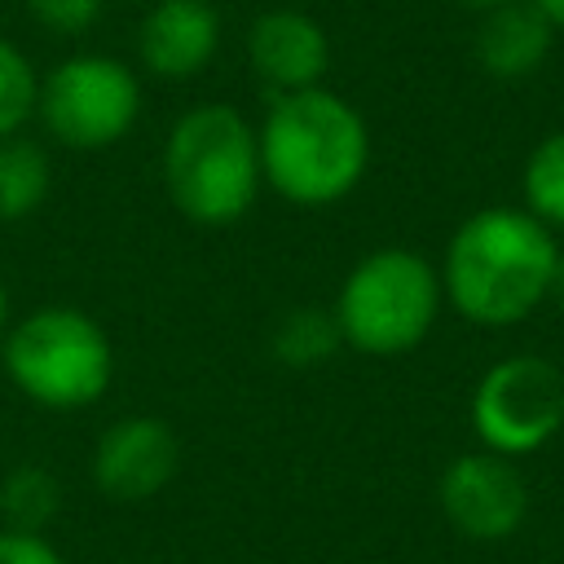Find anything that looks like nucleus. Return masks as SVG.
<instances>
[{
	"label": "nucleus",
	"instance_id": "obj_1",
	"mask_svg": "<svg viewBox=\"0 0 564 564\" xmlns=\"http://www.w3.org/2000/svg\"><path fill=\"white\" fill-rule=\"evenodd\" d=\"M560 242L524 207L471 212L441 260V291L471 326H516L551 300Z\"/></svg>",
	"mask_w": 564,
	"mask_h": 564
},
{
	"label": "nucleus",
	"instance_id": "obj_2",
	"mask_svg": "<svg viewBox=\"0 0 564 564\" xmlns=\"http://www.w3.org/2000/svg\"><path fill=\"white\" fill-rule=\"evenodd\" d=\"M256 137L264 181L295 207H326L348 198L370 163L366 119L322 84L273 97Z\"/></svg>",
	"mask_w": 564,
	"mask_h": 564
},
{
	"label": "nucleus",
	"instance_id": "obj_3",
	"mask_svg": "<svg viewBox=\"0 0 564 564\" xmlns=\"http://www.w3.org/2000/svg\"><path fill=\"white\" fill-rule=\"evenodd\" d=\"M260 137L225 101L185 110L163 141V189L194 225H234L256 203Z\"/></svg>",
	"mask_w": 564,
	"mask_h": 564
},
{
	"label": "nucleus",
	"instance_id": "obj_4",
	"mask_svg": "<svg viewBox=\"0 0 564 564\" xmlns=\"http://www.w3.org/2000/svg\"><path fill=\"white\" fill-rule=\"evenodd\" d=\"M441 300V269L432 260L410 247H379L348 269L330 313L357 352L401 357L427 339Z\"/></svg>",
	"mask_w": 564,
	"mask_h": 564
},
{
	"label": "nucleus",
	"instance_id": "obj_5",
	"mask_svg": "<svg viewBox=\"0 0 564 564\" xmlns=\"http://www.w3.org/2000/svg\"><path fill=\"white\" fill-rule=\"evenodd\" d=\"M4 370L22 397L48 410H79L110 388L115 352L88 313L48 304L26 313L4 335Z\"/></svg>",
	"mask_w": 564,
	"mask_h": 564
},
{
	"label": "nucleus",
	"instance_id": "obj_6",
	"mask_svg": "<svg viewBox=\"0 0 564 564\" xmlns=\"http://www.w3.org/2000/svg\"><path fill=\"white\" fill-rule=\"evenodd\" d=\"M564 427V370L546 357L516 352L494 361L471 392V432L480 449L524 458Z\"/></svg>",
	"mask_w": 564,
	"mask_h": 564
},
{
	"label": "nucleus",
	"instance_id": "obj_7",
	"mask_svg": "<svg viewBox=\"0 0 564 564\" xmlns=\"http://www.w3.org/2000/svg\"><path fill=\"white\" fill-rule=\"evenodd\" d=\"M40 119L70 150H101L128 137L141 115V84L119 57L79 53L40 79Z\"/></svg>",
	"mask_w": 564,
	"mask_h": 564
},
{
	"label": "nucleus",
	"instance_id": "obj_8",
	"mask_svg": "<svg viewBox=\"0 0 564 564\" xmlns=\"http://www.w3.org/2000/svg\"><path fill=\"white\" fill-rule=\"evenodd\" d=\"M436 498H441L445 520L471 542H502L529 516V485L516 458H502L489 449L458 454L441 471Z\"/></svg>",
	"mask_w": 564,
	"mask_h": 564
},
{
	"label": "nucleus",
	"instance_id": "obj_9",
	"mask_svg": "<svg viewBox=\"0 0 564 564\" xmlns=\"http://www.w3.org/2000/svg\"><path fill=\"white\" fill-rule=\"evenodd\" d=\"M181 467L176 432L154 414H128L110 423L93 449V480L115 502L154 498Z\"/></svg>",
	"mask_w": 564,
	"mask_h": 564
},
{
	"label": "nucleus",
	"instance_id": "obj_10",
	"mask_svg": "<svg viewBox=\"0 0 564 564\" xmlns=\"http://www.w3.org/2000/svg\"><path fill=\"white\" fill-rule=\"evenodd\" d=\"M247 57L256 75L282 97L300 88H317L330 66V40L326 31L300 13V9H269L256 18L247 35Z\"/></svg>",
	"mask_w": 564,
	"mask_h": 564
},
{
	"label": "nucleus",
	"instance_id": "obj_11",
	"mask_svg": "<svg viewBox=\"0 0 564 564\" xmlns=\"http://www.w3.org/2000/svg\"><path fill=\"white\" fill-rule=\"evenodd\" d=\"M220 44V13L207 0H159L141 31H137V53L145 70L159 79H189L198 75Z\"/></svg>",
	"mask_w": 564,
	"mask_h": 564
},
{
	"label": "nucleus",
	"instance_id": "obj_12",
	"mask_svg": "<svg viewBox=\"0 0 564 564\" xmlns=\"http://www.w3.org/2000/svg\"><path fill=\"white\" fill-rule=\"evenodd\" d=\"M551 44H555V26L529 0H511L480 13L471 48L494 79H524L546 62Z\"/></svg>",
	"mask_w": 564,
	"mask_h": 564
},
{
	"label": "nucleus",
	"instance_id": "obj_13",
	"mask_svg": "<svg viewBox=\"0 0 564 564\" xmlns=\"http://www.w3.org/2000/svg\"><path fill=\"white\" fill-rule=\"evenodd\" d=\"M48 176H53L48 159L35 141L4 137L0 141V220L31 216L48 194Z\"/></svg>",
	"mask_w": 564,
	"mask_h": 564
},
{
	"label": "nucleus",
	"instance_id": "obj_14",
	"mask_svg": "<svg viewBox=\"0 0 564 564\" xmlns=\"http://www.w3.org/2000/svg\"><path fill=\"white\" fill-rule=\"evenodd\" d=\"M524 212L538 216L551 234L564 229V128L542 137L524 159Z\"/></svg>",
	"mask_w": 564,
	"mask_h": 564
},
{
	"label": "nucleus",
	"instance_id": "obj_15",
	"mask_svg": "<svg viewBox=\"0 0 564 564\" xmlns=\"http://www.w3.org/2000/svg\"><path fill=\"white\" fill-rule=\"evenodd\" d=\"M0 511L9 529L18 533H40L53 511H57V480L44 467H18L0 485Z\"/></svg>",
	"mask_w": 564,
	"mask_h": 564
},
{
	"label": "nucleus",
	"instance_id": "obj_16",
	"mask_svg": "<svg viewBox=\"0 0 564 564\" xmlns=\"http://www.w3.org/2000/svg\"><path fill=\"white\" fill-rule=\"evenodd\" d=\"M40 106V79L35 66L26 62V53L0 35V141L18 137L22 123L35 115Z\"/></svg>",
	"mask_w": 564,
	"mask_h": 564
},
{
	"label": "nucleus",
	"instance_id": "obj_17",
	"mask_svg": "<svg viewBox=\"0 0 564 564\" xmlns=\"http://www.w3.org/2000/svg\"><path fill=\"white\" fill-rule=\"evenodd\" d=\"M339 344H344V335L335 326V313H322V308H295L278 326V357L291 366L326 361Z\"/></svg>",
	"mask_w": 564,
	"mask_h": 564
},
{
	"label": "nucleus",
	"instance_id": "obj_18",
	"mask_svg": "<svg viewBox=\"0 0 564 564\" xmlns=\"http://www.w3.org/2000/svg\"><path fill=\"white\" fill-rule=\"evenodd\" d=\"M26 9L35 13V22L53 35H79L97 22L101 0H26Z\"/></svg>",
	"mask_w": 564,
	"mask_h": 564
},
{
	"label": "nucleus",
	"instance_id": "obj_19",
	"mask_svg": "<svg viewBox=\"0 0 564 564\" xmlns=\"http://www.w3.org/2000/svg\"><path fill=\"white\" fill-rule=\"evenodd\" d=\"M0 564H66L40 533H18L4 529L0 533Z\"/></svg>",
	"mask_w": 564,
	"mask_h": 564
},
{
	"label": "nucleus",
	"instance_id": "obj_20",
	"mask_svg": "<svg viewBox=\"0 0 564 564\" xmlns=\"http://www.w3.org/2000/svg\"><path fill=\"white\" fill-rule=\"evenodd\" d=\"M529 4H533L555 31H564V0H529Z\"/></svg>",
	"mask_w": 564,
	"mask_h": 564
},
{
	"label": "nucleus",
	"instance_id": "obj_21",
	"mask_svg": "<svg viewBox=\"0 0 564 564\" xmlns=\"http://www.w3.org/2000/svg\"><path fill=\"white\" fill-rule=\"evenodd\" d=\"M551 300L564 308V247H560V256H555V273H551Z\"/></svg>",
	"mask_w": 564,
	"mask_h": 564
},
{
	"label": "nucleus",
	"instance_id": "obj_22",
	"mask_svg": "<svg viewBox=\"0 0 564 564\" xmlns=\"http://www.w3.org/2000/svg\"><path fill=\"white\" fill-rule=\"evenodd\" d=\"M458 9H471V13H489V9H498V4H511V0H454Z\"/></svg>",
	"mask_w": 564,
	"mask_h": 564
},
{
	"label": "nucleus",
	"instance_id": "obj_23",
	"mask_svg": "<svg viewBox=\"0 0 564 564\" xmlns=\"http://www.w3.org/2000/svg\"><path fill=\"white\" fill-rule=\"evenodd\" d=\"M4 317H9V295H4V282H0V335H4Z\"/></svg>",
	"mask_w": 564,
	"mask_h": 564
}]
</instances>
